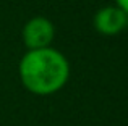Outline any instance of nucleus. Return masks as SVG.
<instances>
[{"label": "nucleus", "instance_id": "obj_3", "mask_svg": "<svg viewBox=\"0 0 128 126\" xmlns=\"http://www.w3.org/2000/svg\"><path fill=\"white\" fill-rule=\"evenodd\" d=\"M92 24L99 34L117 36L128 26V15L117 5H107L96 11Z\"/></svg>", "mask_w": 128, "mask_h": 126}, {"label": "nucleus", "instance_id": "obj_4", "mask_svg": "<svg viewBox=\"0 0 128 126\" xmlns=\"http://www.w3.org/2000/svg\"><path fill=\"white\" fill-rule=\"evenodd\" d=\"M115 5L128 15V0H115Z\"/></svg>", "mask_w": 128, "mask_h": 126}, {"label": "nucleus", "instance_id": "obj_2", "mask_svg": "<svg viewBox=\"0 0 128 126\" xmlns=\"http://www.w3.org/2000/svg\"><path fill=\"white\" fill-rule=\"evenodd\" d=\"M21 37L28 50L50 47V42L55 37L54 23L46 16H34L23 26Z\"/></svg>", "mask_w": 128, "mask_h": 126}, {"label": "nucleus", "instance_id": "obj_1", "mask_svg": "<svg viewBox=\"0 0 128 126\" xmlns=\"http://www.w3.org/2000/svg\"><path fill=\"white\" fill-rule=\"evenodd\" d=\"M18 73L31 94L52 95L63 89L70 78V63L62 52L52 47L28 50L21 57Z\"/></svg>", "mask_w": 128, "mask_h": 126}]
</instances>
